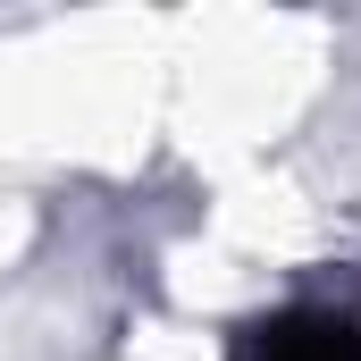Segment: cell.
Wrapping results in <instances>:
<instances>
[{"label": "cell", "instance_id": "obj_1", "mask_svg": "<svg viewBox=\"0 0 361 361\" xmlns=\"http://www.w3.org/2000/svg\"><path fill=\"white\" fill-rule=\"evenodd\" d=\"M227 361H361V294L286 302L261 328H244Z\"/></svg>", "mask_w": 361, "mask_h": 361}]
</instances>
